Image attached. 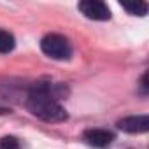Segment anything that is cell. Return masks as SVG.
<instances>
[{
  "mask_svg": "<svg viewBox=\"0 0 149 149\" xmlns=\"http://www.w3.org/2000/svg\"><path fill=\"white\" fill-rule=\"evenodd\" d=\"M67 95L68 90L61 83L37 81L25 90V105L35 118L46 123H61L68 118L60 104Z\"/></svg>",
  "mask_w": 149,
  "mask_h": 149,
  "instance_id": "cell-1",
  "label": "cell"
},
{
  "mask_svg": "<svg viewBox=\"0 0 149 149\" xmlns=\"http://www.w3.org/2000/svg\"><path fill=\"white\" fill-rule=\"evenodd\" d=\"M40 51L53 58V60H70L72 56V44L70 40L65 37V35H60V33H47L42 37L40 40Z\"/></svg>",
  "mask_w": 149,
  "mask_h": 149,
  "instance_id": "cell-2",
  "label": "cell"
},
{
  "mask_svg": "<svg viewBox=\"0 0 149 149\" xmlns=\"http://www.w3.org/2000/svg\"><path fill=\"white\" fill-rule=\"evenodd\" d=\"M77 9L83 13L84 18L93 21H107L111 19V9L102 0H83L77 4Z\"/></svg>",
  "mask_w": 149,
  "mask_h": 149,
  "instance_id": "cell-3",
  "label": "cell"
},
{
  "mask_svg": "<svg viewBox=\"0 0 149 149\" xmlns=\"http://www.w3.org/2000/svg\"><path fill=\"white\" fill-rule=\"evenodd\" d=\"M83 140L91 147L104 149V147H109L112 144L114 133L111 130H105V128H88L83 132Z\"/></svg>",
  "mask_w": 149,
  "mask_h": 149,
  "instance_id": "cell-4",
  "label": "cell"
},
{
  "mask_svg": "<svg viewBox=\"0 0 149 149\" xmlns=\"http://www.w3.org/2000/svg\"><path fill=\"white\" fill-rule=\"evenodd\" d=\"M116 126L125 132V133H146L149 130V116L147 114H140V116H126L123 119H119L116 123Z\"/></svg>",
  "mask_w": 149,
  "mask_h": 149,
  "instance_id": "cell-5",
  "label": "cell"
},
{
  "mask_svg": "<svg viewBox=\"0 0 149 149\" xmlns=\"http://www.w3.org/2000/svg\"><path fill=\"white\" fill-rule=\"evenodd\" d=\"M16 47V39L11 32L0 28V54H7Z\"/></svg>",
  "mask_w": 149,
  "mask_h": 149,
  "instance_id": "cell-6",
  "label": "cell"
},
{
  "mask_svg": "<svg viewBox=\"0 0 149 149\" xmlns=\"http://www.w3.org/2000/svg\"><path fill=\"white\" fill-rule=\"evenodd\" d=\"M121 7L132 14V16H146L147 14V4L146 2H135V4H121Z\"/></svg>",
  "mask_w": 149,
  "mask_h": 149,
  "instance_id": "cell-7",
  "label": "cell"
},
{
  "mask_svg": "<svg viewBox=\"0 0 149 149\" xmlns=\"http://www.w3.org/2000/svg\"><path fill=\"white\" fill-rule=\"evenodd\" d=\"M0 149H21V142L14 135H6L0 139Z\"/></svg>",
  "mask_w": 149,
  "mask_h": 149,
  "instance_id": "cell-8",
  "label": "cell"
},
{
  "mask_svg": "<svg viewBox=\"0 0 149 149\" xmlns=\"http://www.w3.org/2000/svg\"><path fill=\"white\" fill-rule=\"evenodd\" d=\"M140 95L142 97L147 95V72H144L142 77H140Z\"/></svg>",
  "mask_w": 149,
  "mask_h": 149,
  "instance_id": "cell-9",
  "label": "cell"
}]
</instances>
